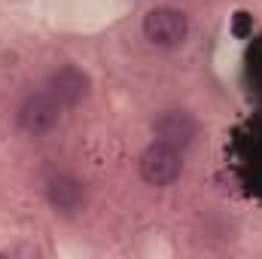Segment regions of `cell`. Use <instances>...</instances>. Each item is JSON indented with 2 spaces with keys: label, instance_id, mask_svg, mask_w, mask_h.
Returning a JSON list of instances; mask_svg holds the SVG:
<instances>
[{
  "label": "cell",
  "instance_id": "obj_6",
  "mask_svg": "<svg viewBox=\"0 0 262 259\" xmlns=\"http://www.w3.org/2000/svg\"><path fill=\"white\" fill-rule=\"evenodd\" d=\"M152 134H156V140H162L168 146L186 149L198 137V122L192 119V113H186V110H162L152 119Z\"/></svg>",
  "mask_w": 262,
  "mask_h": 259
},
{
  "label": "cell",
  "instance_id": "obj_1",
  "mask_svg": "<svg viewBox=\"0 0 262 259\" xmlns=\"http://www.w3.org/2000/svg\"><path fill=\"white\" fill-rule=\"evenodd\" d=\"M143 37L156 49H180L189 40V15L174 6H156L143 15Z\"/></svg>",
  "mask_w": 262,
  "mask_h": 259
},
{
  "label": "cell",
  "instance_id": "obj_3",
  "mask_svg": "<svg viewBox=\"0 0 262 259\" xmlns=\"http://www.w3.org/2000/svg\"><path fill=\"white\" fill-rule=\"evenodd\" d=\"M183 171V159L177 146H168L162 140H152L140 156V177L149 186H171Z\"/></svg>",
  "mask_w": 262,
  "mask_h": 259
},
{
  "label": "cell",
  "instance_id": "obj_4",
  "mask_svg": "<svg viewBox=\"0 0 262 259\" xmlns=\"http://www.w3.org/2000/svg\"><path fill=\"white\" fill-rule=\"evenodd\" d=\"M46 92H49L61 107H79V104L92 95V76H89L82 67L64 64V67H58V70L49 73Z\"/></svg>",
  "mask_w": 262,
  "mask_h": 259
},
{
  "label": "cell",
  "instance_id": "obj_5",
  "mask_svg": "<svg viewBox=\"0 0 262 259\" xmlns=\"http://www.w3.org/2000/svg\"><path fill=\"white\" fill-rule=\"evenodd\" d=\"M46 198H49V204H52L55 213L76 217L85 207V201H89V186L76 174H55L46 183Z\"/></svg>",
  "mask_w": 262,
  "mask_h": 259
},
{
  "label": "cell",
  "instance_id": "obj_7",
  "mask_svg": "<svg viewBox=\"0 0 262 259\" xmlns=\"http://www.w3.org/2000/svg\"><path fill=\"white\" fill-rule=\"evenodd\" d=\"M247 28H250L247 12H238V15H235V34H238V37H244V34H247Z\"/></svg>",
  "mask_w": 262,
  "mask_h": 259
},
{
  "label": "cell",
  "instance_id": "obj_2",
  "mask_svg": "<svg viewBox=\"0 0 262 259\" xmlns=\"http://www.w3.org/2000/svg\"><path fill=\"white\" fill-rule=\"evenodd\" d=\"M61 110H64V107H61L49 92H31V95L18 104L15 122H18V128L25 131V134L43 137V134H49V131L61 122Z\"/></svg>",
  "mask_w": 262,
  "mask_h": 259
}]
</instances>
